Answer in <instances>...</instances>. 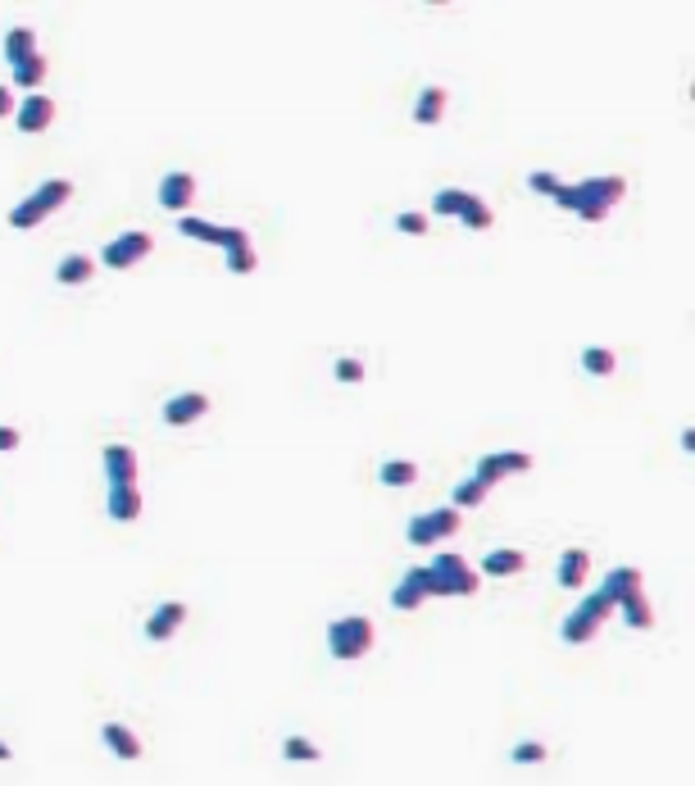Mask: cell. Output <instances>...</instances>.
Instances as JSON below:
<instances>
[{
	"label": "cell",
	"mask_w": 695,
	"mask_h": 786,
	"mask_svg": "<svg viewBox=\"0 0 695 786\" xmlns=\"http://www.w3.org/2000/svg\"><path fill=\"white\" fill-rule=\"evenodd\" d=\"M627 196V178H618V173H604V178H586V182H559L555 187V205L559 209H573L577 218H586V223H600L618 200Z\"/></svg>",
	"instance_id": "1"
},
{
	"label": "cell",
	"mask_w": 695,
	"mask_h": 786,
	"mask_svg": "<svg viewBox=\"0 0 695 786\" xmlns=\"http://www.w3.org/2000/svg\"><path fill=\"white\" fill-rule=\"evenodd\" d=\"M73 200V182L69 178H51V182H42L28 200H19L10 214H5V223L14 228V232H28V228H42L55 209H64Z\"/></svg>",
	"instance_id": "2"
},
{
	"label": "cell",
	"mask_w": 695,
	"mask_h": 786,
	"mask_svg": "<svg viewBox=\"0 0 695 786\" xmlns=\"http://www.w3.org/2000/svg\"><path fill=\"white\" fill-rule=\"evenodd\" d=\"M373 641H378V627H373V618H364V614L332 618V623H327V655L341 659V664L364 659V655L373 650Z\"/></svg>",
	"instance_id": "3"
},
{
	"label": "cell",
	"mask_w": 695,
	"mask_h": 786,
	"mask_svg": "<svg viewBox=\"0 0 695 786\" xmlns=\"http://www.w3.org/2000/svg\"><path fill=\"white\" fill-rule=\"evenodd\" d=\"M428 587H432V596H478V573L468 568V559L459 550H441L428 564Z\"/></svg>",
	"instance_id": "4"
},
{
	"label": "cell",
	"mask_w": 695,
	"mask_h": 786,
	"mask_svg": "<svg viewBox=\"0 0 695 786\" xmlns=\"http://www.w3.org/2000/svg\"><path fill=\"white\" fill-rule=\"evenodd\" d=\"M609 614H613V600H609L604 591H591V596L559 623V636H564L568 645H586V641L600 632V623H604Z\"/></svg>",
	"instance_id": "5"
},
{
	"label": "cell",
	"mask_w": 695,
	"mask_h": 786,
	"mask_svg": "<svg viewBox=\"0 0 695 786\" xmlns=\"http://www.w3.org/2000/svg\"><path fill=\"white\" fill-rule=\"evenodd\" d=\"M459 509L455 505H441V509H428V514H419V519H410V528H405V537H410V546H441V541H450L455 532H459Z\"/></svg>",
	"instance_id": "6"
},
{
	"label": "cell",
	"mask_w": 695,
	"mask_h": 786,
	"mask_svg": "<svg viewBox=\"0 0 695 786\" xmlns=\"http://www.w3.org/2000/svg\"><path fill=\"white\" fill-rule=\"evenodd\" d=\"M155 250V237L150 232H141V228H132V232H119L114 241H105V250H101V264L105 268H132V264H141L146 255Z\"/></svg>",
	"instance_id": "7"
},
{
	"label": "cell",
	"mask_w": 695,
	"mask_h": 786,
	"mask_svg": "<svg viewBox=\"0 0 695 786\" xmlns=\"http://www.w3.org/2000/svg\"><path fill=\"white\" fill-rule=\"evenodd\" d=\"M178 232L182 237H191V241H205V246H223V250H232V246H246L250 241V232L246 228H236V223H209V218H196V214H187V218H178Z\"/></svg>",
	"instance_id": "8"
},
{
	"label": "cell",
	"mask_w": 695,
	"mask_h": 786,
	"mask_svg": "<svg viewBox=\"0 0 695 786\" xmlns=\"http://www.w3.org/2000/svg\"><path fill=\"white\" fill-rule=\"evenodd\" d=\"M527 469H532V455H523V451H500V455H482L478 469H473V478L487 482V487H496V482H505L509 473H527Z\"/></svg>",
	"instance_id": "9"
},
{
	"label": "cell",
	"mask_w": 695,
	"mask_h": 786,
	"mask_svg": "<svg viewBox=\"0 0 695 786\" xmlns=\"http://www.w3.org/2000/svg\"><path fill=\"white\" fill-rule=\"evenodd\" d=\"M10 119L19 123V132L37 137V132H46V128L55 123V101H51V96H42V92H33L28 101H19V105H14V114H10Z\"/></svg>",
	"instance_id": "10"
},
{
	"label": "cell",
	"mask_w": 695,
	"mask_h": 786,
	"mask_svg": "<svg viewBox=\"0 0 695 786\" xmlns=\"http://www.w3.org/2000/svg\"><path fill=\"white\" fill-rule=\"evenodd\" d=\"M205 414H209L205 391H178L173 401H164V428H187V423H196Z\"/></svg>",
	"instance_id": "11"
},
{
	"label": "cell",
	"mask_w": 695,
	"mask_h": 786,
	"mask_svg": "<svg viewBox=\"0 0 695 786\" xmlns=\"http://www.w3.org/2000/svg\"><path fill=\"white\" fill-rule=\"evenodd\" d=\"M191 200H196V178H191L187 169H173V173L159 178V205H164V209L182 214Z\"/></svg>",
	"instance_id": "12"
},
{
	"label": "cell",
	"mask_w": 695,
	"mask_h": 786,
	"mask_svg": "<svg viewBox=\"0 0 695 786\" xmlns=\"http://www.w3.org/2000/svg\"><path fill=\"white\" fill-rule=\"evenodd\" d=\"M428 596H432V587H428V564H423V568H410V573L401 577V587L391 591V609L414 614V609H419Z\"/></svg>",
	"instance_id": "13"
},
{
	"label": "cell",
	"mask_w": 695,
	"mask_h": 786,
	"mask_svg": "<svg viewBox=\"0 0 695 786\" xmlns=\"http://www.w3.org/2000/svg\"><path fill=\"white\" fill-rule=\"evenodd\" d=\"M182 623H187V605L182 600H164L146 618V641H169V636H178Z\"/></svg>",
	"instance_id": "14"
},
{
	"label": "cell",
	"mask_w": 695,
	"mask_h": 786,
	"mask_svg": "<svg viewBox=\"0 0 695 786\" xmlns=\"http://www.w3.org/2000/svg\"><path fill=\"white\" fill-rule=\"evenodd\" d=\"M105 509H110L114 523H137V519H141V491H137V482H119V487H110Z\"/></svg>",
	"instance_id": "15"
},
{
	"label": "cell",
	"mask_w": 695,
	"mask_h": 786,
	"mask_svg": "<svg viewBox=\"0 0 695 786\" xmlns=\"http://www.w3.org/2000/svg\"><path fill=\"white\" fill-rule=\"evenodd\" d=\"M101 464H105L110 487H119V482H137V451H132V446H105Z\"/></svg>",
	"instance_id": "16"
},
{
	"label": "cell",
	"mask_w": 695,
	"mask_h": 786,
	"mask_svg": "<svg viewBox=\"0 0 695 786\" xmlns=\"http://www.w3.org/2000/svg\"><path fill=\"white\" fill-rule=\"evenodd\" d=\"M586 573H591V555H586L582 546H573V550H564V555H559V568H555V577H559V587H564V591H577V587H586Z\"/></svg>",
	"instance_id": "17"
},
{
	"label": "cell",
	"mask_w": 695,
	"mask_h": 786,
	"mask_svg": "<svg viewBox=\"0 0 695 786\" xmlns=\"http://www.w3.org/2000/svg\"><path fill=\"white\" fill-rule=\"evenodd\" d=\"M101 741H105V745H110V754H114V759H123V763L141 759V741H137V732H128L123 723H105V727H101Z\"/></svg>",
	"instance_id": "18"
},
{
	"label": "cell",
	"mask_w": 695,
	"mask_h": 786,
	"mask_svg": "<svg viewBox=\"0 0 695 786\" xmlns=\"http://www.w3.org/2000/svg\"><path fill=\"white\" fill-rule=\"evenodd\" d=\"M446 87H423L419 92V101H414V123H423V128H437L441 119H446Z\"/></svg>",
	"instance_id": "19"
},
{
	"label": "cell",
	"mask_w": 695,
	"mask_h": 786,
	"mask_svg": "<svg viewBox=\"0 0 695 786\" xmlns=\"http://www.w3.org/2000/svg\"><path fill=\"white\" fill-rule=\"evenodd\" d=\"M92 273H96V259H92V255H64V259L55 264V282H60V286H87Z\"/></svg>",
	"instance_id": "20"
},
{
	"label": "cell",
	"mask_w": 695,
	"mask_h": 786,
	"mask_svg": "<svg viewBox=\"0 0 695 786\" xmlns=\"http://www.w3.org/2000/svg\"><path fill=\"white\" fill-rule=\"evenodd\" d=\"M600 591L613 600V609H618V600L623 596H632V591H641V573L632 568V564H618V568H609L604 573V582H600Z\"/></svg>",
	"instance_id": "21"
},
{
	"label": "cell",
	"mask_w": 695,
	"mask_h": 786,
	"mask_svg": "<svg viewBox=\"0 0 695 786\" xmlns=\"http://www.w3.org/2000/svg\"><path fill=\"white\" fill-rule=\"evenodd\" d=\"M618 609H623L627 627H636V632H650V627H654V609H650L645 591H632V596H623V600H618Z\"/></svg>",
	"instance_id": "22"
},
{
	"label": "cell",
	"mask_w": 695,
	"mask_h": 786,
	"mask_svg": "<svg viewBox=\"0 0 695 786\" xmlns=\"http://www.w3.org/2000/svg\"><path fill=\"white\" fill-rule=\"evenodd\" d=\"M14 69V82L19 87H28V92H37L42 82H46V73H51V60L37 51V55H28V60H19V64H10Z\"/></svg>",
	"instance_id": "23"
},
{
	"label": "cell",
	"mask_w": 695,
	"mask_h": 786,
	"mask_svg": "<svg viewBox=\"0 0 695 786\" xmlns=\"http://www.w3.org/2000/svg\"><path fill=\"white\" fill-rule=\"evenodd\" d=\"M523 550H487V559H482V573L487 577H514V573H523Z\"/></svg>",
	"instance_id": "24"
},
{
	"label": "cell",
	"mask_w": 695,
	"mask_h": 786,
	"mask_svg": "<svg viewBox=\"0 0 695 786\" xmlns=\"http://www.w3.org/2000/svg\"><path fill=\"white\" fill-rule=\"evenodd\" d=\"M455 223H464L468 232H487V228L496 223V214H491V205H487L482 196H468V200H464V209L455 214Z\"/></svg>",
	"instance_id": "25"
},
{
	"label": "cell",
	"mask_w": 695,
	"mask_h": 786,
	"mask_svg": "<svg viewBox=\"0 0 695 786\" xmlns=\"http://www.w3.org/2000/svg\"><path fill=\"white\" fill-rule=\"evenodd\" d=\"M378 482L401 491V487H414V482H419V469H414L410 460H382V464H378Z\"/></svg>",
	"instance_id": "26"
},
{
	"label": "cell",
	"mask_w": 695,
	"mask_h": 786,
	"mask_svg": "<svg viewBox=\"0 0 695 786\" xmlns=\"http://www.w3.org/2000/svg\"><path fill=\"white\" fill-rule=\"evenodd\" d=\"M28 55H37V33H33V28H10V33H5V60L19 64V60H28Z\"/></svg>",
	"instance_id": "27"
},
{
	"label": "cell",
	"mask_w": 695,
	"mask_h": 786,
	"mask_svg": "<svg viewBox=\"0 0 695 786\" xmlns=\"http://www.w3.org/2000/svg\"><path fill=\"white\" fill-rule=\"evenodd\" d=\"M582 368H586L591 377H609V373L618 368V354H613L609 345H586V350H582Z\"/></svg>",
	"instance_id": "28"
},
{
	"label": "cell",
	"mask_w": 695,
	"mask_h": 786,
	"mask_svg": "<svg viewBox=\"0 0 695 786\" xmlns=\"http://www.w3.org/2000/svg\"><path fill=\"white\" fill-rule=\"evenodd\" d=\"M487 482H478V478H464V482H455V496H450V505L455 509H478L482 500H487Z\"/></svg>",
	"instance_id": "29"
},
{
	"label": "cell",
	"mask_w": 695,
	"mask_h": 786,
	"mask_svg": "<svg viewBox=\"0 0 695 786\" xmlns=\"http://www.w3.org/2000/svg\"><path fill=\"white\" fill-rule=\"evenodd\" d=\"M473 191H464V187H441L437 196H432V214H441V218H455L459 209H464V200H468Z\"/></svg>",
	"instance_id": "30"
},
{
	"label": "cell",
	"mask_w": 695,
	"mask_h": 786,
	"mask_svg": "<svg viewBox=\"0 0 695 786\" xmlns=\"http://www.w3.org/2000/svg\"><path fill=\"white\" fill-rule=\"evenodd\" d=\"M282 759H286V763H314V759H318V745L304 741V736H286V741H282Z\"/></svg>",
	"instance_id": "31"
},
{
	"label": "cell",
	"mask_w": 695,
	"mask_h": 786,
	"mask_svg": "<svg viewBox=\"0 0 695 786\" xmlns=\"http://www.w3.org/2000/svg\"><path fill=\"white\" fill-rule=\"evenodd\" d=\"M255 264H259V259H255V246H250V241H246V246H232V250H227V273L246 277V273H255Z\"/></svg>",
	"instance_id": "32"
},
{
	"label": "cell",
	"mask_w": 695,
	"mask_h": 786,
	"mask_svg": "<svg viewBox=\"0 0 695 786\" xmlns=\"http://www.w3.org/2000/svg\"><path fill=\"white\" fill-rule=\"evenodd\" d=\"M509 759H514V763H545L550 750H545L541 741H518V745L509 750Z\"/></svg>",
	"instance_id": "33"
},
{
	"label": "cell",
	"mask_w": 695,
	"mask_h": 786,
	"mask_svg": "<svg viewBox=\"0 0 695 786\" xmlns=\"http://www.w3.org/2000/svg\"><path fill=\"white\" fill-rule=\"evenodd\" d=\"M396 232H405V237H428V214H419V209L396 214Z\"/></svg>",
	"instance_id": "34"
},
{
	"label": "cell",
	"mask_w": 695,
	"mask_h": 786,
	"mask_svg": "<svg viewBox=\"0 0 695 786\" xmlns=\"http://www.w3.org/2000/svg\"><path fill=\"white\" fill-rule=\"evenodd\" d=\"M332 373H336V382H364V364L360 359H336Z\"/></svg>",
	"instance_id": "35"
},
{
	"label": "cell",
	"mask_w": 695,
	"mask_h": 786,
	"mask_svg": "<svg viewBox=\"0 0 695 786\" xmlns=\"http://www.w3.org/2000/svg\"><path fill=\"white\" fill-rule=\"evenodd\" d=\"M527 187H532L536 196H555L559 178H555V173H545V169H536V173H527Z\"/></svg>",
	"instance_id": "36"
},
{
	"label": "cell",
	"mask_w": 695,
	"mask_h": 786,
	"mask_svg": "<svg viewBox=\"0 0 695 786\" xmlns=\"http://www.w3.org/2000/svg\"><path fill=\"white\" fill-rule=\"evenodd\" d=\"M19 428H0V455H5V451H19Z\"/></svg>",
	"instance_id": "37"
},
{
	"label": "cell",
	"mask_w": 695,
	"mask_h": 786,
	"mask_svg": "<svg viewBox=\"0 0 695 786\" xmlns=\"http://www.w3.org/2000/svg\"><path fill=\"white\" fill-rule=\"evenodd\" d=\"M10 114H14V92L0 87V119H10Z\"/></svg>",
	"instance_id": "38"
},
{
	"label": "cell",
	"mask_w": 695,
	"mask_h": 786,
	"mask_svg": "<svg viewBox=\"0 0 695 786\" xmlns=\"http://www.w3.org/2000/svg\"><path fill=\"white\" fill-rule=\"evenodd\" d=\"M0 763H10V745L5 741H0Z\"/></svg>",
	"instance_id": "39"
},
{
	"label": "cell",
	"mask_w": 695,
	"mask_h": 786,
	"mask_svg": "<svg viewBox=\"0 0 695 786\" xmlns=\"http://www.w3.org/2000/svg\"><path fill=\"white\" fill-rule=\"evenodd\" d=\"M423 5H450V0H423Z\"/></svg>",
	"instance_id": "40"
}]
</instances>
